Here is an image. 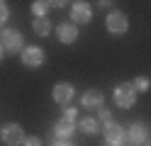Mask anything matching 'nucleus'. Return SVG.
<instances>
[{
    "label": "nucleus",
    "instance_id": "obj_20",
    "mask_svg": "<svg viewBox=\"0 0 151 146\" xmlns=\"http://www.w3.org/2000/svg\"><path fill=\"white\" fill-rule=\"evenodd\" d=\"M100 119H102V122H105V124H107V122L112 119V114H110L107 110H100Z\"/></svg>",
    "mask_w": 151,
    "mask_h": 146
},
{
    "label": "nucleus",
    "instance_id": "obj_9",
    "mask_svg": "<svg viewBox=\"0 0 151 146\" xmlns=\"http://www.w3.org/2000/svg\"><path fill=\"white\" fill-rule=\"evenodd\" d=\"M56 37L61 44H73L78 39V27L76 24H59L56 27Z\"/></svg>",
    "mask_w": 151,
    "mask_h": 146
},
{
    "label": "nucleus",
    "instance_id": "obj_19",
    "mask_svg": "<svg viewBox=\"0 0 151 146\" xmlns=\"http://www.w3.org/2000/svg\"><path fill=\"white\" fill-rule=\"evenodd\" d=\"M63 117H66V119H73V122H76V110H73V107H66V110H63Z\"/></svg>",
    "mask_w": 151,
    "mask_h": 146
},
{
    "label": "nucleus",
    "instance_id": "obj_15",
    "mask_svg": "<svg viewBox=\"0 0 151 146\" xmlns=\"http://www.w3.org/2000/svg\"><path fill=\"white\" fill-rule=\"evenodd\" d=\"M49 7H51V3H44V0H34V3H32V15H34V17H46Z\"/></svg>",
    "mask_w": 151,
    "mask_h": 146
},
{
    "label": "nucleus",
    "instance_id": "obj_12",
    "mask_svg": "<svg viewBox=\"0 0 151 146\" xmlns=\"http://www.w3.org/2000/svg\"><path fill=\"white\" fill-rule=\"evenodd\" d=\"M83 107H88V110L102 107V93L100 90H86L83 93Z\"/></svg>",
    "mask_w": 151,
    "mask_h": 146
},
{
    "label": "nucleus",
    "instance_id": "obj_10",
    "mask_svg": "<svg viewBox=\"0 0 151 146\" xmlns=\"http://www.w3.org/2000/svg\"><path fill=\"white\" fill-rule=\"evenodd\" d=\"M127 141L129 144H134V146H141L146 141V127L141 124V122H134L129 127V132H127Z\"/></svg>",
    "mask_w": 151,
    "mask_h": 146
},
{
    "label": "nucleus",
    "instance_id": "obj_4",
    "mask_svg": "<svg viewBox=\"0 0 151 146\" xmlns=\"http://www.w3.org/2000/svg\"><path fill=\"white\" fill-rule=\"evenodd\" d=\"M0 139L7 146H22L24 144V132H22V127H17V124H5L3 132H0Z\"/></svg>",
    "mask_w": 151,
    "mask_h": 146
},
{
    "label": "nucleus",
    "instance_id": "obj_11",
    "mask_svg": "<svg viewBox=\"0 0 151 146\" xmlns=\"http://www.w3.org/2000/svg\"><path fill=\"white\" fill-rule=\"evenodd\" d=\"M76 132V122L73 119H66V117H61V119H56V127H54V134L59 136V139H68V136Z\"/></svg>",
    "mask_w": 151,
    "mask_h": 146
},
{
    "label": "nucleus",
    "instance_id": "obj_7",
    "mask_svg": "<svg viewBox=\"0 0 151 146\" xmlns=\"http://www.w3.org/2000/svg\"><path fill=\"white\" fill-rule=\"evenodd\" d=\"M22 63H24L27 68H39V66L44 63V49H39V46H27V49H22Z\"/></svg>",
    "mask_w": 151,
    "mask_h": 146
},
{
    "label": "nucleus",
    "instance_id": "obj_6",
    "mask_svg": "<svg viewBox=\"0 0 151 146\" xmlns=\"http://www.w3.org/2000/svg\"><path fill=\"white\" fill-rule=\"evenodd\" d=\"M51 97H54L56 105H61L63 110H66L68 102L73 100V85H71V83H56L54 90H51Z\"/></svg>",
    "mask_w": 151,
    "mask_h": 146
},
{
    "label": "nucleus",
    "instance_id": "obj_13",
    "mask_svg": "<svg viewBox=\"0 0 151 146\" xmlns=\"http://www.w3.org/2000/svg\"><path fill=\"white\" fill-rule=\"evenodd\" d=\"M78 127H81L83 134H98L100 132V119H95V117H83L78 122Z\"/></svg>",
    "mask_w": 151,
    "mask_h": 146
},
{
    "label": "nucleus",
    "instance_id": "obj_3",
    "mask_svg": "<svg viewBox=\"0 0 151 146\" xmlns=\"http://www.w3.org/2000/svg\"><path fill=\"white\" fill-rule=\"evenodd\" d=\"M0 44H3V49L7 54H17L24 44L22 34L17 32V29H3V34H0Z\"/></svg>",
    "mask_w": 151,
    "mask_h": 146
},
{
    "label": "nucleus",
    "instance_id": "obj_22",
    "mask_svg": "<svg viewBox=\"0 0 151 146\" xmlns=\"http://www.w3.org/2000/svg\"><path fill=\"white\" fill-rule=\"evenodd\" d=\"M3 54H5V49H3V44H0V58H3Z\"/></svg>",
    "mask_w": 151,
    "mask_h": 146
},
{
    "label": "nucleus",
    "instance_id": "obj_18",
    "mask_svg": "<svg viewBox=\"0 0 151 146\" xmlns=\"http://www.w3.org/2000/svg\"><path fill=\"white\" fill-rule=\"evenodd\" d=\"M22 146H42V141H39V136H24Z\"/></svg>",
    "mask_w": 151,
    "mask_h": 146
},
{
    "label": "nucleus",
    "instance_id": "obj_14",
    "mask_svg": "<svg viewBox=\"0 0 151 146\" xmlns=\"http://www.w3.org/2000/svg\"><path fill=\"white\" fill-rule=\"evenodd\" d=\"M32 29H34L39 37H49V34H51V22H49L46 17H34Z\"/></svg>",
    "mask_w": 151,
    "mask_h": 146
},
{
    "label": "nucleus",
    "instance_id": "obj_1",
    "mask_svg": "<svg viewBox=\"0 0 151 146\" xmlns=\"http://www.w3.org/2000/svg\"><path fill=\"white\" fill-rule=\"evenodd\" d=\"M115 102L122 110H129V107L137 102V90L132 88V83H122V85L115 88Z\"/></svg>",
    "mask_w": 151,
    "mask_h": 146
},
{
    "label": "nucleus",
    "instance_id": "obj_21",
    "mask_svg": "<svg viewBox=\"0 0 151 146\" xmlns=\"http://www.w3.org/2000/svg\"><path fill=\"white\" fill-rule=\"evenodd\" d=\"M54 146H71V144H66V141H54Z\"/></svg>",
    "mask_w": 151,
    "mask_h": 146
},
{
    "label": "nucleus",
    "instance_id": "obj_8",
    "mask_svg": "<svg viewBox=\"0 0 151 146\" xmlns=\"http://www.w3.org/2000/svg\"><path fill=\"white\" fill-rule=\"evenodd\" d=\"M71 17H73L76 24H88L90 17H93V10H90L88 3L78 0V3H73V7H71Z\"/></svg>",
    "mask_w": 151,
    "mask_h": 146
},
{
    "label": "nucleus",
    "instance_id": "obj_5",
    "mask_svg": "<svg viewBox=\"0 0 151 146\" xmlns=\"http://www.w3.org/2000/svg\"><path fill=\"white\" fill-rule=\"evenodd\" d=\"M105 24H107V32H110V34H124V32H127V27H129V19H127L124 12L115 10V12H110V15H107Z\"/></svg>",
    "mask_w": 151,
    "mask_h": 146
},
{
    "label": "nucleus",
    "instance_id": "obj_2",
    "mask_svg": "<svg viewBox=\"0 0 151 146\" xmlns=\"http://www.w3.org/2000/svg\"><path fill=\"white\" fill-rule=\"evenodd\" d=\"M102 136H105V146H122L127 141L124 129H122L119 124H115V122H107L102 127Z\"/></svg>",
    "mask_w": 151,
    "mask_h": 146
},
{
    "label": "nucleus",
    "instance_id": "obj_17",
    "mask_svg": "<svg viewBox=\"0 0 151 146\" xmlns=\"http://www.w3.org/2000/svg\"><path fill=\"white\" fill-rule=\"evenodd\" d=\"M7 15H10V12H7V5L3 3V0H0V27L7 22Z\"/></svg>",
    "mask_w": 151,
    "mask_h": 146
},
{
    "label": "nucleus",
    "instance_id": "obj_16",
    "mask_svg": "<svg viewBox=\"0 0 151 146\" xmlns=\"http://www.w3.org/2000/svg\"><path fill=\"white\" fill-rule=\"evenodd\" d=\"M132 88H134L137 93H149V88H151V81L146 76H137L134 78V83H132Z\"/></svg>",
    "mask_w": 151,
    "mask_h": 146
}]
</instances>
